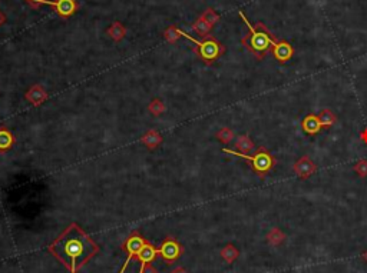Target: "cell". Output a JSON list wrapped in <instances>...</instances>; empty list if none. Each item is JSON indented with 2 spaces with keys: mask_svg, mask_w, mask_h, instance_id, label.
<instances>
[{
  "mask_svg": "<svg viewBox=\"0 0 367 273\" xmlns=\"http://www.w3.org/2000/svg\"><path fill=\"white\" fill-rule=\"evenodd\" d=\"M108 35H109L115 42H121L125 35H127V27L121 23V22H113L112 24H110L109 27H108Z\"/></svg>",
  "mask_w": 367,
  "mask_h": 273,
  "instance_id": "15",
  "label": "cell"
},
{
  "mask_svg": "<svg viewBox=\"0 0 367 273\" xmlns=\"http://www.w3.org/2000/svg\"><path fill=\"white\" fill-rule=\"evenodd\" d=\"M317 117H318V122H320L321 128H331L337 122L336 113L330 109H323L317 114Z\"/></svg>",
  "mask_w": 367,
  "mask_h": 273,
  "instance_id": "16",
  "label": "cell"
},
{
  "mask_svg": "<svg viewBox=\"0 0 367 273\" xmlns=\"http://www.w3.org/2000/svg\"><path fill=\"white\" fill-rule=\"evenodd\" d=\"M301 128L306 135H315L321 129V125H320L318 117L315 114H307L301 122Z\"/></svg>",
  "mask_w": 367,
  "mask_h": 273,
  "instance_id": "12",
  "label": "cell"
},
{
  "mask_svg": "<svg viewBox=\"0 0 367 273\" xmlns=\"http://www.w3.org/2000/svg\"><path fill=\"white\" fill-rule=\"evenodd\" d=\"M165 105L159 100V99H154L149 105H148V110H149V113L151 114H154V116H159V114H162L164 112H165Z\"/></svg>",
  "mask_w": 367,
  "mask_h": 273,
  "instance_id": "23",
  "label": "cell"
},
{
  "mask_svg": "<svg viewBox=\"0 0 367 273\" xmlns=\"http://www.w3.org/2000/svg\"><path fill=\"white\" fill-rule=\"evenodd\" d=\"M236 149H237V152L242 153V155H248V153L256 150V145L247 135H241L236 140Z\"/></svg>",
  "mask_w": 367,
  "mask_h": 273,
  "instance_id": "13",
  "label": "cell"
},
{
  "mask_svg": "<svg viewBox=\"0 0 367 273\" xmlns=\"http://www.w3.org/2000/svg\"><path fill=\"white\" fill-rule=\"evenodd\" d=\"M360 139H362L363 143H367V128L363 129V130L360 132Z\"/></svg>",
  "mask_w": 367,
  "mask_h": 273,
  "instance_id": "27",
  "label": "cell"
},
{
  "mask_svg": "<svg viewBox=\"0 0 367 273\" xmlns=\"http://www.w3.org/2000/svg\"><path fill=\"white\" fill-rule=\"evenodd\" d=\"M363 259H365V260H366V262H367V250H366V252H365V253H363Z\"/></svg>",
  "mask_w": 367,
  "mask_h": 273,
  "instance_id": "30",
  "label": "cell"
},
{
  "mask_svg": "<svg viewBox=\"0 0 367 273\" xmlns=\"http://www.w3.org/2000/svg\"><path fill=\"white\" fill-rule=\"evenodd\" d=\"M201 18L204 19L207 23H210L211 26H214V24H217V23L220 22V15H218L214 9H207V10L201 15Z\"/></svg>",
  "mask_w": 367,
  "mask_h": 273,
  "instance_id": "24",
  "label": "cell"
},
{
  "mask_svg": "<svg viewBox=\"0 0 367 273\" xmlns=\"http://www.w3.org/2000/svg\"><path fill=\"white\" fill-rule=\"evenodd\" d=\"M157 255H158V249H155V248L148 242L147 245L144 246V249L139 252V255L136 256V259L141 262V271H139V273H142L144 268L147 266L149 262H152Z\"/></svg>",
  "mask_w": 367,
  "mask_h": 273,
  "instance_id": "11",
  "label": "cell"
},
{
  "mask_svg": "<svg viewBox=\"0 0 367 273\" xmlns=\"http://www.w3.org/2000/svg\"><path fill=\"white\" fill-rule=\"evenodd\" d=\"M293 170L300 179H309L317 172V166L310 156H303L293 164Z\"/></svg>",
  "mask_w": 367,
  "mask_h": 273,
  "instance_id": "6",
  "label": "cell"
},
{
  "mask_svg": "<svg viewBox=\"0 0 367 273\" xmlns=\"http://www.w3.org/2000/svg\"><path fill=\"white\" fill-rule=\"evenodd\" d=\"M33 9H37V7H40L42 4H49V6H55V1H52V0H26Z\"/></svg>",
  "mask_w": 367,
  "mask_h": 273,
  "instance_id": "26",
  "label": "cell"
},
{
  "mask_svg": "<svg viewBox=\"0 0 367 273\" xmlns=\"http://www.w3.org/2000/svg\"><path fill=\"white\" fill-rule=\"evenodd\" d=\"M25 99L29 102V103H32V105H42L46 99H48V91H45L40 85H35V86H32L27 93L25 94Z\"/></svg>",
  "mask_w": 367,
  "mask_h": 273,
  "instance_id": "10",
  "label": "cell"
},
{
  "mask_svg": "<svg viewBox=\"0 0 367 273\" xmlns=\"http://www.w3.org/2000/svg\"><path fill=\"white\" fill-rule=\"evenodd\" d=\"M141 142L147 146L148 149H155L157 146L162 143V136L157 130H148L147 133L142 136Z\"/></svg>",
  "mask_w": 367,
  "mask_h": 273,
  "instance_id": "14",
  "label": "cell"
},
{
  "mask_svg": "<svg viewBox=\"0 0 367 273\" xmlns=\"http://www.w3.org/2000/svg\"><path fill=\"white\" fill-rule=\"evenodd\" d=\"M49 252L63 263L69 272L78 273L99 252V246L79 225L72 223L49 246Z\"/></svg>",
  "mask_w": 367,
  "mask_h": 273,
  "instance_id": "1",
  "label": "cell"
},
{
  "mask_svg": "<svg viewBox=\"0 0 367 273\" xmlns=\"http://www.w3.org/2000/svg\"><path fill=\"white\" fill-rule=\"evenodd\" d=\"M147 243V240L139 236L138 232H133V233L125 240V243H124L122 248H124V250L128 253V256H127V260H125V263H124V266L121 268L119 273H125L127 268H128L129 263H131V260H132V259H136V256L139 255V252L144 249V246H145Z\"/></svg>",
  "mask_w": 367,
  "mask_h": 273,
  "instance_id": "5",
  "label": "cell"
},
{
  "mask_svg": "<svg viewBox=\"0 0 367 273\" xmlns=\"http://www.w3.org/2000/svg\"><path fill=\"white\" fill-rule=\"evenodd\" d=\"M13 143H15L13 135L6 128H0V152L9 150L13 146Z\"/></svg>",
  "mask_w": 367,
  "mask_h": 273,
  "instance_id": "18",
  "label": "cell"
},
{
  "mask_svg": "<svg viewBox=\"0 0 367 273\" xmlns=\"http://www.w3.org/2000/svg\"><path fill=\"white\" fill-rule=\"evenodd\" d=\"M192 29H194V32H197L201 37H207L211 33L212 26H211L210 23H207V22L200 16V18L192 23Z\"/></svg>",
  "mask_w": 367,
  "mask_h": 273,
  "instance_id": "20",
  "label": "cell"
},
{
  "mask_svg": "<svg viewBox=\"0 0 367 273\" xmlns=\"http://www.w3.org/2000/svg\"><path fill=\"white\" fill-rule=\"evenodd\" d=\"M180 37H183L181 36V29H178L175 24L169 26L165 32H164V39H165L168 43H175Z\"/></svg>",
  "mask_w": 367,
  "mask_h": 273,
  "instance_id": "21",
  "label": "cell"
},
{
  "mask_svg": "<svg viewBox=\"0 0 367 273\" xmlns=\"http://www.w3.org/2000/svg\"><path fill=\"white\" fill-rule=\"evenodd\" d=\"M271 53L274 56L275 60H278L280 63H286V62H288L293 57L294 49L288 42L278 39L274 43L273 49H271Z\"/></svg>",
  "mask_w": 367,
  "mask_h": 273,
  "instance_id": "8",
  "label": "cell"
},
{
  "mask_svg": "<svg viewBox=\"0 0 367 273\" xmlns=\"http://www.w3.org/2000/svg\"><path fill=\"white\" fill-rule=\"evenodd\" d=\"M239 256V250L234 246V245H227V246H224L222 248V250H221V257L227 262V263H233V262H236L237 260V257Z\"/></svg>",
  "mask_w": 367,
  "mask_h": 273,
  "instance_id": "19",
  "label": "cell"
},
{
  "mask_svg": "<svg viewBox=\"0 0 367 273\" xmlns=\"http://www.w3.org/2000/svg\"><path fill=\"white\" fill-rule=\"evenodd\" d=\"M217 139L222 142L224 145H228V143H231V140L234 139V132L231 130L230 128H221L218 132H217Z\"/></svg>",
  "mask_w": 367,
  "mask_h": 273,
  "instance_id": "22",
  "label": "cell"
},
{
  "mask_svg": "<svg viewBox=\"0 0 367 273\" xmlns=\"http://www.w3.org/2000/svg\"><path fill=\"white\" fill-rule=\"evenodd\" d=\"M4 22H6V16H4V15H3V13L0 12V27H1L3 24H4Z\"/></svg>",
  "mask_w": 367,
  "mask_h": 273,
  "instance_id": "29",
  "label": "cell"
},
{
  "mask_svg": "<svg viewBox=\"0 0 367 273\" xmlns=\"http://www.w3.org/2000/svg\"><path fill=\"white\" fill-rule=\"evenodd\" d=\"M222 152L244 159L247 163L251 166V169L254 170V173L258 175L260 178H264L274 167L275 164V159L271 156V153L265 147H258V149L254 150L253 155H242V153H239L237 150H233V149H222Z\"/></svg>",
  "mask_w": 367,
  "mask_h": 273,
  "instance_id": "4",
  "label": "cell"
},
{
  "mask_svg": "<svg viewBox=\"0 0 367 273\" xmlns=\"http://www.w3.org/2000/svg\"><path fill=\"white\" fill-rule=\"evenodd\" d=\"M53 9L60 18L68 19L76 13L78 3H76V0H55Z\"/></svg>",
  "mask_w": 367,
  "mask_h": 273,
  "instance_id": "9",
  "label": "cell"
},
{
  "mask_svg": "<svg viewBox=\"0 0 367 273\" xmlns=\"http://www.w3.org/2000/svg\"><path fill=\"white\" fill-rule=\"evenodd\" d=\"M265 240H267L271 246H280V245L286 240V235H284V232H283L281 229L273 228V229L267 233Z\"/></svg>",
  "mask_w": 367,
  "mask_h": 273,
  "instance_id": "17",
  "label": "cell"
},
{
  "mask_svg": "<svg viewBox=\"0 0 367 273\" xmlns=\"http://www.w3.org/2000/svg\"><path fill=\"white\" fill-rule=\"evenodd\" d=\"M238 15L248 27V33L241 39L242 46H245V49L256 56V59L258 60L264 59L271 52L274 43L278 39L271 33V30L262 22H257L256 24H251L250 20L245 18V15L241 10L238 12Z\"/></svg>",
  "mask_w": 367,
  "mask_h": 273,
  "instance_id": "2",
  "label": "cell"
},
{
  "mask_svg": "<svg viewBox=\"0 0 367 273\" xmlns=\"http://www.w3.org/2000/svg\"><path fill=\"white\" fill-rule=\"evenodd\" d=\"M169 273H188V272L184 269L183 266H177V268H174V269H172Z\"/></svg>",
  "mask_w": 367,
  "mask_h": 273,
  "instance_id": "28",
  "label": "cell"
},
{
  "mask_svg": "<svg viewBox=\"0 0 367 273\" xmlns=\"http://www.w3.org/2000/svg\"><path fill=\"white\" fill-rule=\"evenodd\" d=\"M354 172L362 176V178H366L367 176V160L366 159H362L359 160L357 163L354 164Z\"/></svg>",
  "mask_w": 367,
  "mask_h": 273,
  "instance_id": "25",
  "label": "cell"
},
{
  "mask_svg": "<svg viewBox=\"0 0 367 273\" xmlns=\"http://www.w3.org/2000/svg\"><path fill=\"white\" fill-rule=\"evenodd\" d=\"M181 36L186 37L188 40H191L194 43V53L201 59L202 62H205L207 65L214 63L218 57L225 53V46L218 42L212 35H208L207 37H202V40H195L194 37H189L185 32L181 30Z\"/></svg>",
  "mask_w": 367,
  "mask_h": 273,
  "instance_id": "3",
  "label": "cell"
},
{
  "mask_svg": "<svg viewBox=\"0 0 367 273\" xmlns=\"http://www.w3.org/2000/svg\"><path fill=\"white\" fill-rule=\"evenodd\" d=\"M158 253L162 256V259L166 260V262H174V260H177L181 256L183 249H181V246H180L178 242H175L174 239L168 237V239H165V242L161 245V248L158 249Z\"/></svg>",
  "mask_w": 367,
  "mask_h": 273,
  "instance_id": "7",
  "label": "cell"
}]
</instances>
